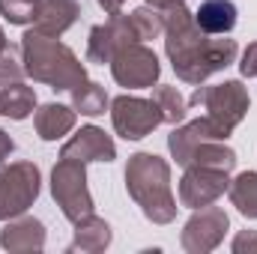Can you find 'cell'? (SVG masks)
Wrapping results in <instances>:
<instances>
[{
  "label": "cell",
  "mask_w": 257,
  "mask_h": 254,
  "mask_svg": "<svg viewBox=\"0 0 257 254\" xmlns=\"http://www.w3.org/2000/svg\"><path fill=\"white\" fill-rule=\"evenodd\" d=\"M78 15H81L78 0H42L33 15V30L45 36H63L78 21Z\"/></svg>",
  "instance_id": "cell-14"
},
{
  "label": "cell",
  "mask_w": 257,
  "mask_h": 254,
  "mask_svg": "<svg viewBox=\"0 0 257 254\" xmlns=\"http://www.w3.org/2000/svg\"><path fill=\"white\" fill-rule=\"evenodd\" d=\"M230 203L245 215V218H257V171H242L236 180H230Z\"/></svg>",
  "instance_id": "cell-23"
},
{
  "label": "cell",
  "mask_w": 257,
  "mask_h": 254,
  "mask_svg": "<svg viewBox=\"0 0 257 254\" xmlns=\"http://www.w3.org/2000/svg\"><path fill=\"white\" fill-rule=\"evenodd\" d=\"M75 120H78V111L69 108V105H60V102H48L36 111L33 117V126H36V135L42 141H60L63 135H69L75 129Z\"/></svg>",
  "instance_id": "cell-17"
},
{
  "label": "cell",
  "mask_w": 257,
  "mask_h": 254,
  "mask_svg": "<svg viewBox=\"0 0 257 254\" xmlns=\"http://www.w3.org/2000/svg\"><path fill=\"white\" fill-rule=\"evenodd\" d=\"M239 72H242V78H257V42H251V45L242 51Z\"/></svg>",
  "instance_id": "cell-27"
},
{
  "label": "cell",
  "mask_w": 257,
  "mask_h": 254,
  "mask_svg": "<svg viewBox=\"0 0 257 254\" xmlns=\"http://www.w3.org/2000/svg\"><path fill=\"white\" fill-rule=\"evenodd\" d=\"M200 141H221L206 117L192 120V123H186V126H174V132L168 135V150H171V156L177 159V165L186 168L189 159H192V153H194V147H197Z\"/></svg>",
  "instance_id": "cell-15"
},
{
  "label": "cell",
  "mask_w": 257,
  "mask_h": 254,
  "mask_svg": "<svg viewBox=\"0 0 257 254\" xmlns=\"http://www.w3.org/2000/svg\"><path fill=\"white\" fill-rule=\"evenodd\" d=\"M123 3H126V0H99V6H102L108 15H114V12H123Z\"/></svg>",
  "instance_id": "cell-29"
},
{
  "label": "cell",
  "mask_w": 257,
  "mask_h": 254,
  "mask_svg": "<svg viewBox=\"0 0 257 254\" xmlns=\"http://www.w3.org/2000/svg\"><path fill=\"white\" fill-rule=\"evenodd\" d=\"M42 189V174L33 162H12L0 168V221L24 215Z\"/></svg>",
  "instance_id": "cell-6"
},
{
  "label": "cell",
  "mask_w": 257,
  "mask_h": 254,
  "mask_svg": "<svg viewBox=\"0 0 257 254\" xmlns=\"http://www.w3.org/2000/svg\"><path fill=\"white\" fill-rule=\"evenodd\" d=\"M230 248H233V254H251V251H257V230H239Z\"/></svg>",
  "instance_id": "cell-26"
},
{
  "label": "cell",
  "mask_w": 257,
  "mask_h": 254,
  "mask_svg": "<svg viewBox=\"0 0 257 254\" xmlns=\"http://www.w3.org/2000/svg\"><path fill=\"white\" fill-rule=\"evenodd\" d=\"M144 3H150V6H156V9H162V6H168V3H174V0H144Z\"/></svg>",
  "instance_id": "cell-30"
},
{
  "label": "cell",
  "mask_w": 257,
  "mask_h": 254,
  "mask_svg": "<svg viewBox=\"0 0 257 254\" xmlns=\"http://www.w3.org/2000/svg\"><path fill=\"white\" fill-rule=\"evenodd\" d=\"M36 111V90L24 81H0V117L27 120Z\"/></svg>",
  "instance_id": "cell-19"
},
{
  "label": "cell",
  "mask_w": 257,
  "mask_h": 254,
  "mask_svg": "<svg viewBox=\"0 0 257 254\" xmlns=\"http://www.w3.org/2000/svg\"><path fill=\"white\" fill-rule=\"evenodd\" d=\"M6 48V36H3V27H0V51Z\"/></svg>",
  "instance_id": "cell-31"
},
{
  "label": "cell",
  "mask_w": 257,
  "mask_h": 254,
  "mask_svg": "<svg viewBox=\"0 0 257 254\" xmlns=\"http://www.w3.org/2000/svg\"><path fill=\"white\" fill-rule=\"evenodd\" d=\"M51 197L57 200L60 212L75 224L87 215H93V194L87 189V165L78 159H63L51 171Z\"/></svg>",
  "instance_id": "cell-5"
},
{
  "label": "cell",
  "mask_w": 257,
  "mask_h": 254,
  "mask_svg": "<svg viewBox=\"0 0 257 254\" xmlns=\"http://www.w3.org/2000/svg\"><path fill=\"white\" fill-rule=\"evenodd\" d=\"M189 108H206V120L212 123L215 135L227 141L233 129L245 120L251 108V96H248V87H242V81H224L215 87L197 84V90L189 99Z\"/></svg>",
  "instance_id": "cell-4"
},
{
  "label": "cell",
  "mask_w": 257,
  "mask_h": 254,
  "mask_svg": "<svg viewBox=\"0 0 257 254\" xmlns=\"http://www.w3.org/2000/svg\"><path fill=\"white\" fill-rule=\"evenodd\" d=\"M126 191L153 224H171L177 218V197L171 191V165L156 153H135L126 165Z\"/></svg>",
  "instance_id": "cell-2"
},
{
  "label": "cell",
  "mask_w": 257,
  "mask_h": 254,
  "mask_svg": "<svg viewBox=\"0 0 257 254\" xmlns=\"http://www.w3.org/2000/svg\"><path fill=\"white\" fill-rule=\"evenodd\" d=\"M227 230H230V215L221 206L209 203V206L194 209V215L186 221L180 233V245L189 254H209L224 242Z\"/></svg>",
  "instance_id": "cell-8"
},
{
  "label": "cell",
  "mask_w": 257,
  "mask_h": 254,
  "mask_svg": "<svg viewBox=\"0 0 257 254\" xmlns=\"http://www.w3.org/2000/svg\"><path fill=\"white\" fill-rule=\"evenodd\" d=\"M189 165H203V168H215V171H227L230 174L236 168V150L227 147L224 141H200L194 147Z\"/></svg>",
  "instance_id": "cell-21"
},
{
  "label": "cell",
  "mask_w": 257,
  "mask_h": 254,
  "mask_svg": "<svg viewBox=\"0 0 257 254\" xmlns=\"http://www.w3.org/2000/svg\"><path fill=\"white\" fill-rule=\"evenodd\" d=\"M162 21H165V54L180 81L203 84L209 75L224 72L230 63H236L239 54L236 39L206 36L197 27L194 12L186 6V0L162 6Z\"/></svg>",
  "instance_id": "cell-1"
},
{
  "label": "cell",
  "mask_w": 257,
  "mask_h": 254,
  "mask_svg": "<svg viewBox=\"0 0 257 254\" xmlns=\"http://www.w3.org/2000/svg\"><path fill=\"white\" fill-rule=\"evenodd\" d=\"M230 189V174L203 168V165H189L183 180H180V203L189 209H200L215 203L224 191Z\"/></svg>",
  "instance_id": "cell-11"
},
{
  "label": "cell",
  "mask_w": 257,
  "mask_h": 254,
  "mask_svg": "<svg viewBox=\"0 0 257 254\" xmlns=\"http://www.w3.org/2000/svg\"><path fill=\"white\" fill-rule=\"evenodd\" d=\"M141 42L138 39V30L132 24L126 12H114L105 24H96L90 30V39H87V60L90 63H111V57L126 48V45H135Z\"/></svg>",
  "instance_id": "cell-10"
},
{
  "label": "cell",
  "mask_w": 257,
  "mask_h": 254,
  "mask_svg": "<svg viewBox=\"0 0 257 254\" xmlns=\"http://www.w3.org/2000/svg\"><path fill=\"white\" fill-rule=\"evenodd\" d=\"M0 248L9 254H30L45 248V224L33 215H15L0 230Z\"/></svg>",
  "instance_id": "cell-13"
},
{
  "label": "cell",
  "mask_w": 257,
  "mask_h": 254,
  "mask_svg": "<svg viewBox=\"0 0 257 254\" xmlns=\"http://www.w3.org/2000/svg\"><path fill=\"white\" fill-rule=\"evenodd\" d=\"M69 93H72V108H75L81 117H102V114L111 108V99H108L105 87L96 84V81H81V84L72 87Z\"/></svg>",
  "instance_id": "cell-20"
},
{
  "label": "cell",
  "mask_w": 257,
  "mask_h": 254,
  "mask_svg": "<svg viewBox=\"0 0 257 254\" xmlns=\"http://www.w3.org/2000/svg\"><path fill=\"white\" fill-rule=\"evenodd\" d=\"M128 18H132V24H135V30H138V39L141 42H150V39H159L162 33H165V21H162V9H156V6H138L135 12H128Z\"/></svg>",
  "instance_id": "cell-24"
},
{
  "label": "cell",
  "mask_w": 257,
  "mask_h": 254,
  "mask_svg": "<svg viewBox=\"0 0 257 254\" xmlns=\"http://www.w3.org/2000/svg\"><path fill=\"white\" fill-rule=\"evenodd\" d=\"M27 69H24V54H21V45H9L0 51V81H24Z\"/></svg>",
  "instance_id": "cell-25"
},
{
  "label": "cell",
  "mask_w": 257,
  "mask_h": 254,
  "mask_svg": "<svg viewBox=\"0 0 257 254\" xmlns=\"http://www.w3.org/2000/svg\"><path fill=\"white\" fill-rule=\"evenodd\" d=\"M114 233H111V224L105 218H99L96 212L75 221V239L69 245V251H84V254H99L111 245Z\"/></svg>",
  "instance_id": "cell-18"
},
{
  "label": "cell",
  "mask_w": 257,
  "mask_h": 254,
  "mask_svg": "<svg viewBox=\"0 0 257 254\" xmlns=\"http://www.w3.org/2000/svg\"><path fill=\"white\" fill-rule=\"evenodd\" d=\"M111 123L114 132L126 141H141L147 135H153L162 126V111L153 99H141V96H117L111 102Z\"/></svg>",
  "instance_id": "cell-7"
},
{
  "label": "cell",
  "mask_w": 257,
  "mask_h": 254,
  "mask_svg": "<svg viewBox=\"0 0 257 254\" xmlns=\"http://www.w3.org/2000/svg\"><path fill=\"white\" fill-rule=\"evenodd\" d=\"M63 159H78L84 165L90 162H114L117 159V144L111 135H105V129L99 126H81L60 150Z\"/></svg>",
  "instance_id": "cell-12"
},
{
  "label": "cell",
  "mask_w": 257,
  "mask_h": 254,
  "mask_svg": "<svg viewBox=\"0 0 257 254\" xmlns=\"http://www.w3.org/2000/svg\"><path fill=\"white\" fill-rule=\"evenodd\" d=\"M153 102L159 105L162 111V123L168 126H180L189 114V99L177 90V87H168V84H156L153 87Z\"/></svg>",
  "instance_id": "cell-22"
},
{
  "label": "cell",
  "mask_w": 257,
  "mask_h": 254,
  "mask_svg": "<svg viewBox=\"0 0 257 254\" xmlns=\"http://www.w3.org/2000/svg\"><path fill=\"white\" fill-rule=\"evenodd\" d=\"M111 75L120 87L128 90H147V87H156L159 75H162V66L153 48H147L144 42H135L120 48L114 57H111Z\"/></svg>",
  "instance_id": "cell-9"
},
{
  "label": "cell",
  "mask_w": 257,
  "mask_h": 254,
  "mask_svg": "<svg viewBox=\"0 0 257 254\" xmlns=\"http://www.w3.org/2000/svg\"><path fill=\"white\" fill-rule=\"evenodd\" d=\"M21 54H24V69L27 78L36 84H48L51 90L63 93L87 81V69L75 57V51L60 42V36H45L39 30H24L21 36Z\"/></svg>",
  "instance_id": "cell-3"
},
{
  "label": "cell",
  "mask_w": 257,
  "mask_h": 254,
  "mask_svg": "<svg viewBox=\"0 0 257 254\" xmlns=\"http://www.w3.org/2000/svg\"><path fill=\"white\" fill-rule=\"evenodd\" d=\"M12 150H15V141H12V138H9V135L0 129V165H3V162L12 156Z\"/></svg>",
  "instance_id": "cell-28"
},
{
  "label": "cell",
  "mask_w": 257,
  "mask_h": 254,
  "mask_svg": "<svg viewBox=\"0 0 257 254\" xmlns=\"http://www.w3.org/2000/svg\"><path fill=\"white\" fill-rule=\"evenodd\" d=\"M236 3L233 0H203L194 12L197 27L206 36H227L236 27Z\"/></svg>",
  "instance_id": "cell-16"
}]
</instances>
